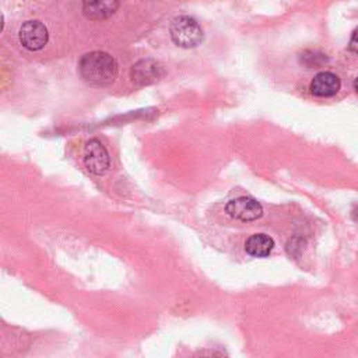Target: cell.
I'll list each match as a JSON object with an SVG mask.
<instances>
[{
    "mask_svg": "<svg viewBox=\"0 0 358 358\" xmlns=\"http://www.w3.org/2000/svg\"><path fill=\"white\" fill-rule=\"evenodd\" d=\"M79 72L83 80L91 86L104 87L115 82L117 64L115 57L102 50L86 53L79 62Z\"/></svg>",
    "mask_w": 358,
    "mask_h": 358,
    "instance_id": "6da1fadb",
    "label": "cell"
},
{
    "mask_svg": "<svg viewBox=\"0 0 358 358\" xmlns=\"http://www.w3.org/2000/svg\"><path fill=\"white\" fill-rule=\"evenodd\" d=\"M169 32L175 45L187 49L196 48L203 41V30L200 24L189 16L176 17L171 24Z\"/></svg>",
    "mask_w": 358,
    "mask_h": 358,
    "instance_id": "7a4b0ae2",
    "label": "cell"
},
{
    "mask_svg": "<svg viewBox=\"0 0 358 358\" xmlns=\"http://www.w3.org/2000/svg\"><path fill=\"white\" fill-rule=\"evenodd\" d=\"M228 216H231L235 220H240L244 223L255 221L262 217L263 207L262 205L252 199V198H238L231 202H228L225 207Z\"/></svg>",
    "mask_w": 358,
    "mask_h": 358,
    "instance_id": "3957f363",
    "label": "cell"
},
{
    "mask_svg": "<svg viewBox=\"0 0 358 358\" xmlns=\"http://www.w3.org/2000/svg\"><path fill=\"white\" fill-rule=\"evenodd\" d=\"M21 45L28 50H41L49 39L46 27L38 20L26 21L19 32Z\"/></svg>",
    "mask_w": 358,
    "mask_h": 358,
    "instance_id": "277c9868",
    "label": "cell"
},
{
    "mask_svg": "<svg viewBox=\"0 0 358 358\" xmlns=\"http://www.w3.org/2000/svg\"><path fill=\"white\" fill-rule=\"evenodd\" d=\"M84 165L94 175H104L111 165L109 154L101 142L93 139L84 149Z\"/></svg>",
    "mask_w": 358,
    "mask_h": 358,
    "instance_id": "5b68a950",
    "label": "cell"
},
{
    "mask_svg": "<svg viewBox=\"0 0 358 358\" xmlns=\"http://www.w3.org/2000/svg\"><path fill=\"white\" fill-rule=\"evenodd\" d=\"M131 76L138 86L153 84L164 76V68L153 59H143L132 68Z\"/></svg>",
    "mask_w": 358,
    "mask_h": 358,
    "instance_id": "8992f818",
    "label": "cell"
},
{
    "mask_svg": "<svg viewBox=\"0 0 358 358\" xmlns=\"http://www.w3.org/2000/svg\"><path fill=\"white\" fill-rule=\"evenodd\" d=\"M340 86H341L340 79L335 73L321 72L311 82L310 90L315 97L328 98V97L336 95L340 90Z\"/></svg>",
    "mask_w": 358,
    "mask_h": 358,
    "instance_id": "52a82bcc",
    "label": "cell"
},
{
    "mask_svg": "<svg viewBox=\"0 0 358 358\" xmlns=\"http://www.w3.org/2000/svg\"><path fill=\"white\" fill-rule=\"evenodd\" d=\"M273 248H274L273 238L266 234H255L248 238V241L245 244L247 254L254 258L269 256Z\"/></svg>",
    "mask_w": 358,
    "mask_h": 358,
    "instance_id": "ba28073f",
    "label": "cell"
},
{
    "mask_svg": "<svg viewBox=\"0 0 358 358\" xmlns=\"http://www.w3.org/2000/svg\"><path fill=\"white\" fill-rule=\"evenodd\" d=\"M117 8V2H86L83 3V13L91 20H102L112 16Z\"/></svg>",
    "mask_w": 358,
    "mask_h": 358,
    "instance_id": "9c48e42d",
    "label": "cell"
},
{
    "mask_svg": "<svg viewBox=\"0 0 358 358\" xmlns=\"http://www.w3.org/2000/svg\"><path fill=\"white\" fill-rule=\"evenodd\" d=\"M350 50L354 53H358V30L354 31L351 39H350V45H348Z\"/></svg>",
    "mask_w": 358,
    "mask_h": 358,
    "instance_id": "30bf717a",
    "label": "cell"
},
{
    "mask_svg": "<svg viewBox=\"0 0 358 358\" xmlns=\"http://www.w3.org/2000/svg\"><path fill=\"white\" fill-rule=\"evenodd\" d=\"M354 88H355V91L358 93V77H357L355 82H354Z\"/></svg>",
    "mask_w": 358,
    "mask_h": 358,
    "instance_id": "8fae6325",
    "label": "cell"
}]
</instances>
